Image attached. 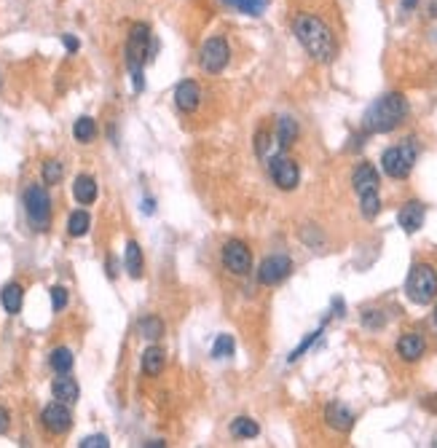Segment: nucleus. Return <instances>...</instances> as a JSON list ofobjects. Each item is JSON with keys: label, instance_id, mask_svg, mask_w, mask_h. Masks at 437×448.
<instances>
[{"label": "nucleus", "instance_id": "nucleus-1", "mask_svg": "<svg viewBox=\"0 0 437 448\" xmlns=\"http://www.w3.org/2000/svg\"><path fill=\"white\" fill-rule=\"evenodd\" d=\"M292 32H295L298 43L304 46L306 54L311 56L314 62L328 65V62L335 59V52H338L335 35H333V30L328 28L317 14H309V11L295 14V19H292Z\"/></svg>", "mask_w": 437, "mask_h": 448}, {"label": "nucleus", "instance_id": "nucleus-2", "mask_svg": "<svg viewBox=\"0 0 437 448\" xmlns=\"http://www.w3.org/2000/svg\"><path fill=\"white\" fill-rule=\"evenodd\" d=\"M405 116H408V99L400 92H392V95L376 99L368 108L365 119H362V129L368 135H386V132L397 129L400 123L405 121Z\"/></svg>", "mask_w": 437, "mask_h": 448}, {"label": "nucleus", "instance_id": "nucleus-3", "mask_svg": "<svg viewBox=\"0 0 437 448\" xmlns=\"http://www.w3.org/2000/svg\"><path fill=\"white\" fill-rule=\"evenodd\" d=\"M156 54V43H153V35H150V28L137 22L129 30V38H126V68L129 73H137V70L145 68V62Z\"/></svg>", "mask_w": 437, "mask_h": 448}, {"label": "nucleus", "instance_id": "nucleus-4", "mask_svg": "<svg viewBox=\"0 0 437 448\" xmlns=\"http://www.w3.org/2000/svg\"><path fill=\"white\" fill-rule=\"evenodd\" d=\"M405 293L413 303L426 306L437 298V272L429 263H416L408 274V282H405Z\"/></svg>", "mask_w": 437, "mask_h": 448}, {"label": "nucleus", "instance_id": "nucleus-5", "mask_svg": "<svg viewBox=\"0 0 437 448\" xmlns=\"http://www.w3.org/2000/svg\"><path fill=\"white\" fill-rule=\"evenodd\" d=\"M25 212L35 231H49V226H52V199H49V190L38 183H32L25 190Z\"/></svg>", "mask_w": 437, "mask_h": 448}, {"label": "nucleus", "instance_id": "nucleus-6", "mask_svg": "<svg viewBox=\"0 0 437 448\" xmlns=\"http://www.w3.org/2000/svg\"><path fill=\"white\" fill-rule=\"evenodd\" d=\"M416 159H419V148L413 145V140H405V143H400V145H395V148L384 150V156H381V167H384V172L389 177L402 180V177L411 175Z\"/></svg>", "mask_w": 437, "mask_h": 448}, {"label": "nucleus", "instance_id": "nucleus-7", "mask_svg": "<svg viewBox=\"0 0 437 448\" xmlns=\"http://www.w3.org/2000/svg\"><path fill=\"white\" fill-rule=\"evenodd\" d=\"M228 59H231V46H228L225 38L215 35V38H207L201 43L199 65L204 73H220V70H225Z\"/></svg>", "mask_w": 437, "mask_h": 448}, {"label": "nucleus", "instance_id": "nucleus-8", "mask_svg": "<svg viewBox=\"0 0 437 448\" xmlns=\"http://www.w3.org/2000/svg\"><path fill=\"white\" fill-rule=\"evenodd\" d=\"M223 266L231 274H237V277H244V274H250V269H252V253H250V247L244 245V242H239V239H231V242H225V247H223Z\"/></svg>", "mask_w": 437, "mask_h": 448}, {"label": "nucleus", "instance_id": "nucleus-9", "mask_svg": "<svg viewBox=\"0 0 437 448\" xmlns=\"http://www.w3.org/2000/svg\"><path fill=\"white\" fill-rule=\"evenodd\" d=\"M268 172L274 177L277 188H282V190H292L298 186V180H301L298 164L292 162V159H287V156H274V159L268 162Z\"/></svg>", "mask_w": 437, "mask_h": 448}, {"label": "nucleus", "instance_id": "nucleus-10", "mask_svg": "<svg viewBox=\"0 0 437 448\" xmlns=\"http://www.w3.org/2000/svg\"><path fill=\"white\" fill-rule=\"evenodd\" d=\"M292 272V260L287 255H271V258H265L261 263V269H258V282L261 285H279V282H285Z\"/></svg>", "mask_w": 437, "mask_h": 448}, {"label": "nucleus", "instance_id": "nucleus-11", "mask_svg": "<svg viewBox=\"0 0 437 448\" xmlns=\"http://www.w3.org/2000/svg\"><path fill=\"white\" fill-rule=\"evenodd\" d=\"M40 421H43V427H46V432L52 435H65L70 427H73V413H70V408L65 403H49V406L43 408V413H40Z\"/></svg>", "mask_w": 437, "mask_h": 448}, {"label": "nucleus", "instance_id": "nucleus-12", "mask_svg": "<svg viewBox=\"0 0 437 448\" xmlns=\"http://www.w3.org/2000/svg\"><path fill=\"white\" fill-rule=\"evenodd\" d=\"M424 217H426V207L421 202H408L402 210L397 212V223L400 229L405 234H416L421 226H424Z\"/></svg>", "mask_w": 437, "mask_h": 448}, {"label": "nucleus", "instance_id": "nucleus-13", "mask_svg": "<svg viewBox=\"0 0 437 448\" xmlns=\"http://www.w3.org/2000/svg\"><path fill=\"white\" fill-rule=\"evenodd\" d=\"M201 102V89L196 81H180L174 89V105L183 113H193Z\"/></svg>", "mask_w": 437, "mask_h": 448}, {"label": "nucleus", "instance_id": "nucleus-14", "mask_svg": "<svg viewBox=\"0 0 437 448\" xmlns=\"http://www.w3.org/2000/svg\"><path fill=\"white\" fill-rule=\"evenodd\" d=\"M52 394L54 400H59V403H65V406H73V403H78V381L70 379L67 373H59L52 384Z\"/></svg>", "mask_w": 437, "mask_h": 448}, {"label": "nucleus", "instance_id": "nucleus-15", "mask_svg": "<svg viewBox=\"0 0 437 448\" xmlns=\"http://www.w3.org/2000/svg\"><path fill=\"white\" fill-rule=\"evenodd\" d=\"M325 421L338 432H349L354 427V413L344 406V403H328L325 408Z\"/></svg>", "mask_w": 437, "mask_h": 448}, {"label": "nucleus", "instance_id": "nucleus-16", "mask_svg": "<svg viewBox=\"0 0 437 448\" xmlns=\"http://www.w3.org/2000/svg\"><path fill=\"white\" fill-rule=\"evenodd\" d=\"M424 349H426V344L419 333H405V336H400V341H397V354L405 360V363L421 360V357H424Z\"/></svg>", "mask_w": 437, "mask_h": 448}, {"label": "nucleus", "instance_id": "nucleus-17", "mask_svg": "<svg viewBox=\"0 0 437 448\" xmlns=\"http://www.w3.org/2000/svg\"><path fill=\"white\" fill-rule=\"evenodd\" d=\"M352 186L357 190L359 196L362 193H368V190H378V172H376V167L373 164H359L357 169H354V175H352Z\"/></svg>", "mask_w": 437, "mask_h": 448}, {"label": "nucleus", "instance_id": "nucleus-18", "mask_svg": "<svg viewBox=\"0 0 437 448\" xmlns=\"http://www.w3.org/2000/svg\"><path fill=\"white\" fill-rule=\"evenodd\" d=\"M73 196L78 204H94L97 199V180L92 175H78L73 183Z\"/></svg>", "mask_w": 437, "mask_h": 448}, {"label": "nucleus", "instance_id": "nucleus-19", "mask_svg": "<svg viewBox=\"0 0 437 448\" xmlns=\"http://www.w3.org/2000/svg\"><path fill=\"white\" fill-rule=\"evenodd\" d=\"M167 365V354L161 346H148L145 352H143V370H145L148 376H159L161 370Z\"/></svg>", "mask_w": 437, "mask_h": 448}, {"label": "nucleus", "instance_id": "nucleus-20", "mask_svg": "<svg viewBox=\"0 0 437 448\" xmlns=\"http://www.w3.org/2000/svg\"><path fill=\"white\" fill-rule=\"evenodd\" d=\"M0 301H3V309H6L8 314H19L22 312V301H25V290H22V285L11 282V285L3 287Z\"/></svg>", "mask_w": 437, "mask_h": 448}, {"label": "nucleus", "instance_id": "nucleus-21", "mask_svg": "<svg viewBox=\"0 0 437 448\" xmlns=\"http://www.w3.org/2000/svg\"><path fill=\"white\" fill-rule=\"evenodd\" d=\"M126 272H129V277L132 279H140L143 277V269H145V260H143V250H140V245L137 242H126Z\"/></svg>", "mask_w": 437, "mask_h": 448}, {"label": "nucleus", "instance_id": "nucleus-22", "mask_svg": "<svg viewBox=\"0 0 437 448\" xmlns=\"http://www.w3.org/2000/svg\"><path fill=\"white\" fill-rule=\"evenodd\" d=\"M295 140H298V121H295V119H290V116L279 119V123H277V143H279V148H290Z\"/></svg>", "mask_w": 437, "mask_h": 448}, {"label": "nucleus", "instance_id": "nucleus-23", "mask_svg": "<svg viewBox=\"0 0 437 448\" xmlns=\"http://www.w3.org/2000/svg\"><path fill=\"white\" fill-rule=\"evenodd\" d=\"M137 330H140V336L145 341H159L161 336H164V322H161L156 314H148V317L140 320Z\"/></svg>", "mask_w": 437, "mask_h": 448}, {"label": "nucleus", "instance_id": "nucleus-24", "mask_svg": "<svg viewBox=\"0 0 437 448\" xmlns=\"http://www.w3.org/2000/svg\"><path fill=\"white\" fill-rule=\"evenodd\" d=\"M89 226H92V217H89L86 210H76L73 215L67 217V234L70 236H86Z\"/></svg>", "mask_w": 437, "mask_h": 448}, {"label": "nucleus", "instance_id": "nucleus-25", "mask_svg": "<svg viewBox=\"0 0 437 448\" xmlns=\"http://www.w3.org/2000/svg\"><path fill=\"white\" fill-rule=\"evenodd\" d=\"M258 432H261L258 421L247 419V416H239V419L231 421V435H234V437H241V440H250V437H258Z\"/></svg>", "mask_w": 437, "mask_h": 448}, {"label": "nucleus", "instance_id": "nucleus-26", "mask_svg": "<svg viewBox=\"0 0 437 448\" xmlns=\"http://www.w3.org/2000/svg\"><path fill=\"white\" fill-rule=\"evenodd\" d=\"M94 135H97V123H94V119H89V116H80L78 121L73 123V137H76L78 143H92Z\"/></svg>", "mask_w": 437, "mask_h": 448}, {"label": "nucleus", "instance_id": "nucleus-27", "mask_svg": "<svg viewBox=\"0 0 437 448\" xmlns=\"http://www.w3.org/2000/svg\"><path fill=\"white\" fill-rule=\"evenodd\" d=\"M49 365H52L56 373H70V368H73V352H70L67 346L54 349V352L49 354Z\"/></svg>", "mask_w": 437, "mask_h": 448}, {"label": "nucleus", "instance_id": "nucleus-28", "mask_svg": "<svg viewBox=\"0 0 437 448\" xmlns=\"http://www.w3.org/2000/svg\"><path fill=\"white\" fill-rule=\"evenodd\" d=\"M359 210H362V217H373L381 212V196H378V190H368V193H362L359 196Z\"/></svg>", "mask_w": 437, "mask_h": 448}, {"label": "nucleus", "instance_id": "nucleus-29", "mask_svg": "<svg viewBox=\"0 0 437 448\" xmlns=\"http://www.w3.org/2000/svg\"><path fill=\"white\" fill-rule=\"evenodd\" d=\"M65 175V169H62V164L56 162V159H49V162L43 164V183L46 186H56L59 180Z\"/></svg>", "mask_w": 437, "mask_h": 448}, {"label": "nucleus", "instance_id": "nucleus-30", "mask_svg": "<svg viewBox=\"0 0 437 448\" xmlns=\"http://www.w3.org/2000/svg\"><path fill=\"white\" fill-rule=\"evenodd\" d=\"M265 6H268V0H239L237 11L247 16H261L265 11Z\"/></svg>", "mask_w": 437, "mask_h": 448}, {"label": "nucleus", "instance_id": "nucleus-31", "mask_svg": "<svg viewBox=\"0 0 437 448\" xmlns=\"http://www.w3.org/2000/svg\"><path fill=\"white\" fill-rule=\"evenodd\" d=\"M234 354V339L231 336H217L212 346V357L215 360H223V357H231Z\"/></svg>", "mask_w": 437, "mask_h": 448}, {"label": "nucleus", "instance_id": "nucleus-32", "mask_svg": "<svg viewBox=\"0 0 437 448\" xmlns=\"http://www.w3.org/2000/svg\"><path fill=\"white\" fill-rule=\"evenodd\" d=\"M362 325L371 327V330H378V327H384L386 325L384 312H376V309H368V312H362Z\"/></svg>", "mask_w": 437, "mask_h": 448}, {"label": "nucleus", "instance_id": "nucleus-33", "mask_svg": "<svg viewBox=\"0 0 437 448\" xmlns=\"http://www.w3.org/2000/svg\"><path fill=\"white\" fill-rule=\"evenodd\" d=\"M52 306L54 312H62L67 306V290L65 287H52Z\"/></svg>", "mask_w": 437, "mask_h": 448}, {"label": "nucleus", "instance_id": "nucleus-34", "mask_svg": "<svg viewBox=\"0 0 437 448\" xmlns=\"http://www.w3.org/2000/svg\"><path fill=\"white\" fill-rule=\"evenodd\" d=\"M80 448H107L110 443H107L105 435H89V437H83L78 443Z\"/></svg>", "mask_w": 437, "mask_h": 448}, {"label": "nucleus", "instance_id": "nucleus-35", "mask_svg": "<svg viewBox=\"0 0 437 448\" xmlns=\"http://www.w3.org/2000/svg\"><path fill=\"white\" fill-rule=\"evenodd\" d=\"M319 336H322V327H319L317 333H309V336H306L304 344H301V346H298V349H295V352L290 354V363H295V360H298V357H301V354H304L306 349H309V346H311V344H314V341L319 339Z\"/></svg>", "mask_w": 437, "mask_h": 448}, {"label": "nucleus", "instance_id": "nucleus-36", "mask_svg": "<svg viewBox=\"0 0 437 448\" xmlns=\"http://www.w3.org/2000/svg\"><path fill=\"white\" fill-rule=\"evenodd\" d=\"M268 145H271V137L265 135V132H258V137H255V150H258L261 159L268 156Z\"/></svg>", "mask_w": 437, "mask_h": 448}, {"label": "nucleus", "instance_id": "nucleus-37", "mask_svg": "<svg viewBox=\"0 0 437 448\" xmlns=\"http://www.w3.org/2000/svg\"><path fill=\"white\" fill-rule=\"evenodd\" d=\"M62 43H65V49L70 52V54H73V52H78V46H80V43L76 41L73 35H62Z\"/></svg>", "mask_w": 437, "mask_h": 448}, {"label": "nucleus", "instance_id": "nucleus-38", "mask_svg": "<svg viewBox=\"0 0 437 448\" xmlns=\"http://www.w3.org/2000/svg\"><path fill=\"white\" fill-rule=\"evenodd\" d=\"M8 419H11V416H8V411H6V408H0V435L8 430Z\"/></svg>", "mask_w": 437, "mask_h": 448}, {"label": "nucleus", "instance_id": "nucleus-39", "mask_svg": "<svg viewBox=\"0 0 437 448\" xmlns=\"http://www.w3.org/2000/svg\"><path fill=\"white\" fill-rule=\"evenodd\" d=\"M143 207H145L148 215H153V199H145V202H143Z\"/></svg>", "mask_w": 437, "mask_h": 448}, {"label": "nucleus", "instance_id": "nucleus-40", "mask_svg": "<svg viewBox=\"0 0 437 448\" xmlns=\"http://www.w3.org/2000/svg\"><path fill=\"white\" fill-rule=\"evenodd\" d=\"M402 8H405V11H411V8H416V0H402Z\"/></svg>", "mask_w": 437, "mask_h": 448}, {"label": "nucleus", "instance_id": "nucleus-41", "mask_svg": "<svg viewBox=\"0 0 437 448\" xmlns=\"http://www.w3.org/2000/svg\"><path fill=\"white\" fill-rule=\"evenodd\" d=\"M429 16H437V0H429Z\"/></svg>", "mask_w": 437, "mask_h": 448}, {"label": "nucleus", "instance_id": "nucleus-42", "mask_svg": "<svg viewBox=\"0 0 437 448\" xmlns=\"http://www.w3.org/2000/svg\"><path fill=\"white\" fill-rule=\"evenodd\" d=\"M148 448H159V446H164V443H161V440H150V443H145Z\"/></svg>", "mask_w": 437, "mask_h": 448}, {"label": "nucleus", "instance_id": "nucleus-43", "mask_svg": "<svg viewBox=\"0 0 437 448\" xmlns=\"http://www.w3.org/2000/svg\"><path fill=\"white\" fill-rule=\"evenodd\" d=\"M223 3H225V6H231V8H237V3H239V0H223Z\"/></svg>", "mask_w": 437, "mask_h": 448}, {"label": "nucleus", "instance_id": "nucleus-44", "mask_svg": "<svg viewBox=\"0 0 437 448\" xmlns=\"http://www.w3.org/2000/svg\"><path fill=\"white\" fill-rule=\"evenodd\" d=\"M435 325H437V306H435Z\"/></svg>", "mask_w": 437, "mask_h": 448}]
</instances>
